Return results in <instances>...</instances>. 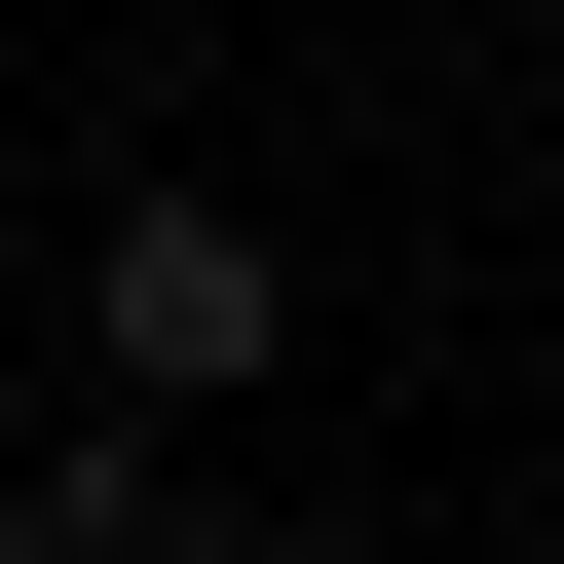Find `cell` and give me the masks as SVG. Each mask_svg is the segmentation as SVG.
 <instances>
[{"label":"cell","instance_id":"obj_1","mask_svg":"<svg viewBox=\"0 0 564 564\" xmlns=\"http://www.w3.org/2000/svg\"><path fill=\"white\" fill-rule=\"evenodd\" d=\"M76 377H113V414H188V452L302 377V263H263V188H113V226H76Z\"/></svg>","mask_w":564,"mask_h":564}]
</instances>
